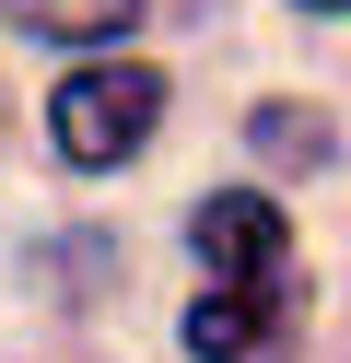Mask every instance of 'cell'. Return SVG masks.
Listing matches in <instances>:
<instances>
[{
    "instance_id": "cell-1",
    "label": "cell",
    "mask_w": 351,
    "mask_h": 363,
    "mask_svg": "<svg viewBox=\"0 0 351 363\" xmlns=\"http://www.w3.org/2000/svg\"><path fill=\"white\" fill-rule=\"evenodd\" d=\"M187 246H199V305H187V352L199 363H281L293 352V211L257 188H223L187 211Z\"/></svg>"
},
{
    "instance_id": "cell-2",
    "label": "cell",
    "mask_w": 351,
    "mask_h": 363,
    "mask_svg": "<svg viewBox=\"0 0 351 363\" xmlns=\"http://www.w3.org/2000/svg\"><path fill=\"white\" fill-rule=\"evenodd\" d=\"M152 129H164V71L152 59H82V71L47 94V141H59L70 164H94V176L129 164Z\"/></svg>"
},
{
    "instance_id": "cell-3",
    "label": "cell",
    "mask_w": 351,
    "mask_h": 363,
    "mask_svg": "<svg viewBox=\"0 0 351 363\" xmlns=\"http://www.w3.org/2000/svg\"><path fill=\"white\" fill-rule=\"evenodd\" d=\"M23 35H70V48H117L140 24V0H12Z\"/></svg>"
},
{
    "instance_id": "cell-4",
    "label": "cell",
    "mask_w": 351,
    "mask_h": 363,
    "mask_svg": "<svg viewBox=\"0 0 351 363\" xmlns=\"http://www.w3.org/2000/svg\"><path fill=\"white\" fill-rule=\"evenodd\" d=\"M257 152H281V164H328V118H293V106H269V118H257Z\"/></svg>"
},
{
    "instance_id": "cell-5",
    "label": "cell",
    "mask_w": 351,
    "mask_h": 363,
    "mask_svg": "<svg viewBox=\"0 0 351 363\" xmlns=\"http://www.w3.org/2000/svg\"><path fill=\"white\" fill-rule=\"evenodd\" d=\"M304 12H351V0H304Z\"/></svg>"
}]
</instances>
